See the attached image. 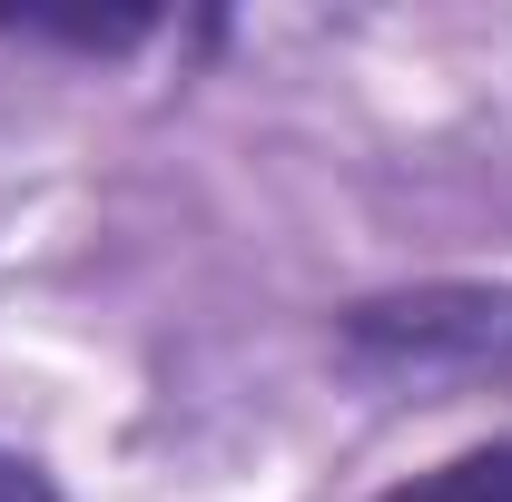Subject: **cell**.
Listing matches in <instances>:
<instances>
[{
    "instance_id": "1",
    "label": "cell",
    "mask_w": 512,
    "mask_h": 502,
    "mask_svg": "<svg viewBox=\"0 0 512 502\" xmlns=\"http://www.w3.org/2000/svg\"><path fill=\"white\" fill-rule=\"evenodd\" d=\"M384 502H512V434L473 443V453H453V463L414 473V483H394Z\"/></svg>"
},
{
    "instance_id": "2",
    "label": "cell",
    "mask_w": 512,
    "mask_h": 502,
    "mask_svg": "<svg viewBox=\"0 0 512 502\" xmlns=\"http://www.w3.org/2000/svg\"><path fill=\"white\" fill-rule=\"evenodd\" d=\"M0 502H60V493H50V483L20 463V453H0Z\"/></svg>"
}]
</instances>
